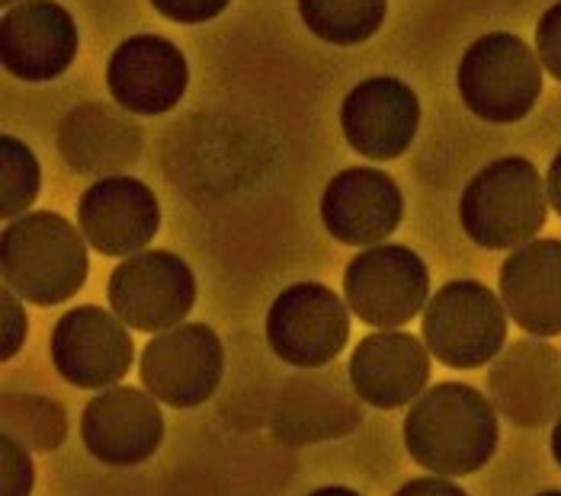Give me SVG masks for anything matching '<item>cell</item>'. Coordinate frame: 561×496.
Listing matches in <instances>:
<instances>
[{
  "mask_svg": "<svg viewBox=\"0 0 561 496\" xmlns=\"http://www.w3.org/2000/svg\"><path fill=\"white\" fill-rule=\"evenodd\" d=\"M501 426L494 404L459 381L427 388L404 416V446L421 468L439 477L481 471L497 452Z\"/></svg>",
  "mask_w": 561,
  "mask_h": 496,
  "instance_id": "1",
  "label": "cell"
},
{
  "mask_svg": "<svg viewBox=\"0 0 561 496\" xmlns=\"http://www.w3.org/2000/svg\"><path fill=\"white\" fill-rule=\"evenodd\" d=\"M84 241L81 231L55 211L13 218L0 241L3 286L39 308L71 301L87 282Z\"/></svg>",
  "mask_w": 561,
  "mask_h": 496,
  "instance_id": "2",
  "label": "cell"
},
{
  "mask_svg": "<svg viewBox=\"0 0 561 496\" xmlns=\"http://www.w3.org/2000/svg\"><path fill=\"white\" fill-rule=\"evenodd\" d=\"M549 196L526 158H497L481 166L459 199L462 231L481 250H517L542 231Z\"/></svg>",
  "mask_w": 561,
  "mask_h": 496,
  "instance_id": "3",
  "label": "cell"
},
{
  "mask_svg": "<svg viewBox=\"0 0 561 496\" xmlns=\"http://www.w3.org/2000/svg\"><path fill=\"white\" fill-rule=\"evenodd\" d=\"M456 83L462 103L481 123L514 125L533 113L542 93V68L519 36L488 33L466 48Z\"/></svg>",
  "mask_w": 561,
  "mask_h": 496,
  "instance_id": "4",
  "label": "cell"
},
{
  "mask_svg": "<svg viewBox=\"0 0 561 496\" xmlns=\"http://www.w3.org/2000/svg\"><path fill=\"white\" fill-rule=\"evenodd\" d=\"M424 343L446 369H481L504 353L507 308L476 279L446 282L424 311Z\"/></svg>",
  "mask_w": 561,
  "mask_h": 496,
  "instance_id": "5",
  "label": "cell"
},
{
  "mask_svg": "<svg viewBox=\"0 0 561 496\" xmlns=\"http://www.w3.org/2000/svg\"><path fill=\"white\" fill-rule=\"evenodd\" d=\"M106 295L131 331H173L196 304V276L171 250H141L113 269Z\"/></svg>",
  "mask_w": 561,
  "mask_h": 496,
  "instance_id": "6",
  "label": "cell"
},
{
  "mask_svg": "<svg viewBox=\"0 0 561 496\" xmlns=\"http://www.w3.org/2000/svg\"><path fill=\"white\" fill-rule=\"evenodd\" d=\"M350 311L369 327H401L431 295L427 263L404 244H376L350 259L344 273Z\"/></svg>",
  "mask_w": 561,
  "mask_h": 496,
  "instance_id": "7",
  "label": "cell"
},
{
  "mask_svg": "<svg viewBox=\"0 0 561 496\" xmlns=\"http://www.w3.org/2000/svg\"><path fill=\"white\" fill-rule=\"evenodd\" d=\"M350 304L321 282H299L276 295L266 311V343L286 366L321 369L344 353Z\"/></svg>",
  "mask_w": 561,
  "mask_h": 496,
  "instance_id": "8",
  "label": "cell"
},
{
  "mask_svg": "<svg viewBox=\"0 0 561 496\" xmlns=\"http://www.w3.org/2000/svg\"><path fill=\"white\" fill-rule=\"evenodd\" d=\"M225 374V346L206 324H180L141 349V381L148 394L173 411L206 404Z\"/></svg>",
  "mask_w": 561,
  "mask_h": 496,
  "instance_id": "9",
  "label": "cell"
},
{
  "mask_svg": "<svg viewBox=\"0 0 561 496\" xmlns=\"http://www.w3.org/2000/svg\"><path fill=\"white\" fill-rule=\"evenodd\" d=\"M131 359L135 343L126 324L96 304L71 308L51 331V362L75 388H113L129 374Z\"/></svg>",
  "mask_w": 561,
  "mask_h": 496,
  "instance_id": "10",
  "label": "cell"
},
{
  "mask_svg": "<svg viewBox=\"0 0 561 496\" xmlns=\"http://www.w3.org/2000/svg\"><path fill=\"white\" fill-rule=\"evenodd\" d=\"M488 394L519 429H539L561 416V353L542 339L511 343L488 372Z\"/></svg>",
  "mask_w": 561,
  "mask_h": 496,
  "instance_id": "11",
  "label": "cell"
},
{
  "mask_svg": "<svg viewBox=\"0 0 561 496\" xmlns=\"http://www.w3.org/2000/svg\"><path fill=\"white\" fill-rule=\"evenodd\" d=\"M78 224L87 244L103 256H135L148 247L161 228L158 196L148 183L113 173L87 186L78 203Z\"/></svg>",
  "mask_w": 561,
  "mask_h": 496,
  "instance_id": "12",
  "label": "cell"
},
{
  "mask_svg": "<svg viewBox=\"0 0 561 496\" xmlns=\"http://www.w3.org/2000/svg\"><path fill=\"white\" fill-rule=\"evenodd\" d=\"M0 58L20 81H55L78 58V26L55 0H23L0 20Z\"/></svg>",
  "mask_w": 561,
  "mask_h": 496,
  "instance_id": "13",
  "label": "cell"
},
{
  "mask_svg": "<svg viewBox=\"0 0 561 496\" xmlns=\"http://www.w3.org/2000/svg\"><path fill=\"white\" fill-rule=\"evenodd\" d=\"M154 401V394L126 384L96 394L81 414L87 452L113 468L148 461L164 442V414Z\"/></svg>",
  "mask_w": 561,
  "mask_h": 496,
  "instance_id": "14",
  "label": "cell"
},
{
  "mask_svg": "<svg viewBox=\"0 0 561 496\" xmlns=\"http://www.w3.org/2000/svg\"><path fill=\"white\" fill-rule=\"evenodd\" d=\"M341 125L356 154L369 161H394L417 135L421 100L398 78H369L344 96Z\"/></svg>",
  "mask_w": 561,
  "mask_h": 496,
  "instance_id": "15",
  "label": "cell"
},
{
  "mask_svg": "<svg viewBox=\"0 0 561 496\" xmlns=\"http://www.w3.org/2000/svg\"><path fill=\"white\" fill-rule=\"evenodd\" d=\"M404 218V196L389 173L373 166L341 170L324 196L321 221L328 234L350 247H376L398 231Z\"/></svg>",
  "mask_w": 561,
  "mask_h": 496,
  "instance_id": "16",
  "label": "cell"
},
{
  "mask_svg": "<svg viewBox=\"0 0 561 496\" xmlns=\"http://www.w3.org/2000/svg\"><path fill=\"white\" fill-rule=\"evenodd\" d=\"M346 372L363 404L398 411L427 391L431 349L408 331L369 333L356 343Z\"/></svg>",
  "mask_w": 561,
  "mask_h": 496,
  "instance_id": "17",
  "label": "cell"
},
{
  "mask_svg": "<svg viewBox=\"0 0 561 496\" xmlns=\"http://www.w3.org/2000/svg\"><path fill=\"white\" fill-rule=\"evenodd\" d=\"M106 83L123 109L135 116H161L183 100L190 68L171 39L131 36L110 55Z\"/></svg>",
  "mask_w": 561,
  "mask_h": 496,
  "instance_id": "18",
  "label": "cell"
},
{
  "mask_svg": "<svg viewBox=\"0 0 561 496\" xmlns=\"http://www.w3.org/2000/svg\"><path fill=\"white\" fill-rule=\"evenodd\" d=\"M356 397L359 394L353 391V381L344 378L341 369L296 374L279 397L273 432L289 446L341 439L363 423V407Z\"/></svg>",
  "mask_w": 561,
  "mask_h": 496,
  "instance_id": "19",
  "label": "cell"
},
{
  "mask_svg": "<svg viewBox=\"0 0 561 496\" xmlns=\"http://www.w3.org/2000/svg\"><path fill=\"white\" fill-rule=\"evenodd\" d=\"M501 301L529 336L561 333V241L542 238L517 247L501 266Z\"/></svg>",
  "mask_w": 561,
  "mask_h": 496,
  "instance_id": "20",
  "label": "cell"
},
{
  "mask_svg": "<svg viewBox=\"0 0 561 496\" xmlns=\"http://www.w3.org/2000/svg\"><path fill=\"white\" fill-rule=\"evenodd\" d=\"M61 158L78 173H116L135 164L141 151V131L106 103L78 106L58 128Z\"/></svg>",
  "mask_w": 561,
  "mask_h": 496,
  "instance_id": "21",
  "label": "cell"
},
{
  "mask_svg": "<svg viewBox=\"0 0 561 496\" xmlns=\"http://www.w3.org/2000/svg\"><path fill=\"white\" fill-rule=\"evenodd\" d=\"M389 13V0H299L302 23L328 45L373 39Z\"/></svg>",
  "mask_w": 561,
  "mask_h": 496,
  "instance_id": "22",
  "label": "cell"
},
{
  "mask_svg": "<svg viewBox=\"0 0 561 496\" xmlns=\"http://www.w3.org/2000/svg\"><path fill=\"white\" fill-rule=\"evenodd\" d=\"M68 416L61 404L39 394H7L3 397V436H13L33 452H55L65 442Z\"/></svg>",
  "mask_w": 561,
  "mask_h": 496,
  "instance_id": "23",
  "label": "cell"
},
{
  "mask_svg": "<svg viewBox=\"0 0 561 496\" xmlns=\"http://www.w3.org/2000/svg\"><path fill=\"white\" fill-rule=\"evenodd\" d=\"M0 170H3L0 215L3 221H13L36 203L39 186H43V170H39L36 154L13 135L0 138Z\"/></svg>",
  "mask_w": 561,
  "mask_h": 496,
  "instance_id": "24",
  "label": "cell"
},
{
  "mask_svg": "<svg viewBox=\"0 0 561 496\" xmlns=\"http://www.w3.org/2000/svg\"><path fill=\"white\" fill-rule=\"evenodd\" d=\"M36 484L33 458L13 436H3V496H30Z\"/></svg>",
  "mask_w": 561,
  "mask_h": 496,
  "instance_id": "25",
  "label": "cell"
},
{
  "mask_svg": "<svg viewBox=\"0 0 561 496\" xmlns=\"http://www.w3.org/2000/svg\"><path fill=\"white\" fill-rule=\"evenodd\" d=\"M536 51H539L542 68L556 81H561V0L542 13V20L536 26Z\"/></svg>",
  "mask_w": 561,
  "mask_h": 496,
  "instance_id": "26",
  "label": "cell"
},
{
  "mask_svg": "<svg viewBox=\"0 0 561 496\" xmlns=\"http://www.w3.org/2000/svg\"><path fill=\"white\" fill-rule=\"evenodd\" d=\"M0 308H3V346H0V356L3 359H13L23 343H26V333H30V318L20 304V295L13 289L3 286V295H0Z\"/></svg>",
  "mask_w": 561,
  "mask_h": 496,
  "instance_id": "27",
  "label": "cell"
},
{
  "mask_svg": "<svg viewBox=\"0 0 561 496\" xmlns=\"http://www.w3.org/2000/svg\"><path fill=\"white\" fill-rule=\"evenodd\" d=\"M151 3H154L158 13H164L173 23L193 26V23H209V20H216L218 13H225V7H228L231 0H151Z\"/></svg>",
  "mask_w": 561,
  "mask_h": 496,
  "instance_id": "28",
  "label": "cell"
},
{
  "mask_svg": "<svg viewBox=\"0 0 561 496\" xmlns=\"http://www.w3.org/2000/svg\"><path fill=\"white\" fill-rule=\"evenodd\" d=\"M394 496H469L456 481H443V477H414L408 481Z\"/></svg>",
  "mask_w": 561,
  "mask_h": 496,
  "instance_id": "29",
  "label": "cell"
},
{
  "mask_svg": "<svg viewBox=\"0 0 561 496\" xmlns=\"http://www.w3.org/2000/svg\"><path fill=\"white\" fill-rule=\"evenodd\" d=\"M546 196L552 208L561 215V151L556 154V161L549 164V173H546Z\"/></svg>",
  "mask_w": 561,
  "mask_h": 496,
  "instance_id": "30",
  "label": "cell"
},
{
  "mask_svg": "<svg viewBox=\"0 0 561 496\" xmlns=\"http://www.w3.org/2000/svg\"><path fill=\"white\" fill-rule=\"evenodd\" d=\"M552 458H556V464L561 468V416L556 419V426H552Z\"/></svg>",
  "mask_w": 561,
  "mask_h": 496,
  "instance_id": "31",
  "label": "cell"
},
{
  "mask_svg": "<svg viewBox=\"0 0 561 496\" xmlns=\"http://www.w3.org/2000/svg\"><path fill=\"white\" fill-rule=\"evenodd\" d=\"M308 496H363V494H356V491H350V487H321V491H314V494H308Z\"/></svg>",
  "mask_w": 561,
  "mask_h": 496,
  "instance_id": "32",
  "label": "cell"
},
{
  "mask_svg": "<svg viewBox=\"0 0 561 496\" xmlns=\"http://www.w3.org/2000/svg\"><path fill=\"white\" fill-rule=\"evenodd\" d=\"M16 3H23V0H3V7L10 10V7H16Z\"/></svg>",
  "mask_w": 561,
  "mask_h": 496,
  "instance_id": "33",
  "label": "cell"
},
{
  "mask_svg": "<svg viewBox=\"0 0 561 496\" xmlns=\"http://www.w3.org/2000/svg\"><path fill=\"white\" fill-rule=\"evenodd\" d=\"M536 496H561V491H542V494H536Z\"/></svg>",
  "mask_w": 561,
  "mask_h": 496,
  "instance_id": "34",
  "label": "cell"
}]
</instances>
